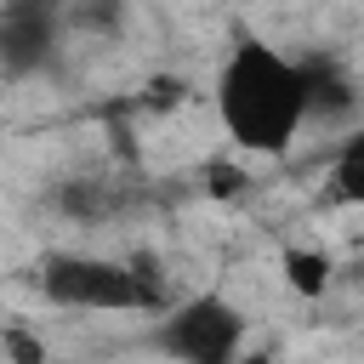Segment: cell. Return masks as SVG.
I'll return each mask as SVG.
<instances>
[{
	"mask_svg": "<svg viewBox=\"0 0 364 364\" xmlns=\"http://www.w3.org/2000/svg\"><path fill=\"white\" fill-rule=\"evenodd\" d=\"M63 28L114 40L125 28V0H63Z\"/></svg>",
	"mask_w": 364,
	"mask_h": 364,
	"instance_id": "52a82bcc",
	"label": "cell"
},
{
	"mask_svg": "<svg viewBox=\"0 0 364 364\" xmlns=\"http://www.w3.org/2000/svg\"><path fill=\"white\" fill-rule=\"evenodd\" d=\"M301 63V91H307V119H347L358 108V85L336 57H296Z\"/></svg>",
	"mask_w": 364,
	"mask_h": 364,
	"instance_id": "5b68a950",
	"label": "cell"
},
{
	"mask_svg": "<svg viewBox=\"0 0 364 364\" xmlns=\"http://www.w3.org/2000/svg\"><path fill=\"white\" fill-rule=\"evenodd\" d=\"M63 0H0V74L28 80L57 63L63 46Z\"/></svg>",
	"mask_w": 364,
	"mask_h": 364,
	"instance_id": "277c9868",
	"label": "cell"
},
{
	"mask_svg": "<svg viewBox=\"0 0 364 364\" xmlns=\"http://www.w3.org/2000/svg\"><path fill=\"white\" fill-rule=\"evenodd\" d=\"M182 97H188V85H182V80H154V85H148V97H142V108H176Z\"/></svg>",
	"mask_w": 364,
	"mask_h": 364,
	"instance_id": "8fae6325",
	"label": "cell"
},
{
	"mask_svg": "<svg viewBox=\"0 0 364 364\" xmlns=\"http://www.w3.org/2000/svg\"><path fill=\"white\" fill-rule=\"evenodd\" d=\"M154 347L171 353V358H182V364H228L245 347V313L228 296H216V290L188 296L182 307H171L159 318Z\"/></svg>",
	"mask_w": 364,
	"mask_h": 364,
	"instance_id": "3957f363",
	"label": "cell"
},
{
	"mask_svg": "<svg viewBox=\"0 0 364 364\" xmlns=\"http://www.w3.org/2000/svg\"><path fill=\"white\" fill-rule=\"evenodd\" d=\"M279 273H284V284H290L296 296L318 301V296L330 290L336 262H330V250H318V245H284V250H279Z\"/></svg>",
	"mask_w": 364,
	"mask_h": 364,
	"instance_id": "8992f818",
	"label": "cell"
},
{
	"mask_svg": "<svg viewBox=\"0 0 364 364\" xmlns=\"http://www.w3.org/2000/svg\"><path fill=\"white\" fill-rule=\"evenodd\" d=\"M216 114L233 148L245 154H284L296 131L307 125V91H301V63L273 51L256 34H239L216 74Z\"/></svg>",
	"mask_w": 364,
	"mask_h": 364,
	"instance_id": "6da1fadb",
	"label": "cell"
},
{
	"mask_svg": "<svg viewBox=\"0 0 364 364\" xmlns=\"http://www.w3.org/2000/svg\"><path fill=\"white\" fill-rule=\"evenodd\" d=\"M57 210H68L74 222H102L108 210H114V193L102 188V182H63V193H57Z\"/></svg>",
	"mask_w": 364,
	"mask_h": 364,
	"instance_id": "9c48e42d",
	"label": "cell"
},
{
	"mask_svg": "<svg viewBox=\"0 0 364 364\" xmlns=\"http://www.w3.org/2000/svg\"><path fill=\"white\" fill-rule=\"evenodd\" d=\"M34 290L51 307L74 313H159L165 284H148L131 262L85 256V250H46L34 262Z\"/></svg>",
	"mask_w": 364,
	"mask_h": 364,
	"instance_id": "7a4b0ae2",
	"label": "cell"
},
{
	"mask_svg": "<svg viewBox=\"0 0 364 364\" xmlns=\"http://www.w3.org/2000/svg\"><path fill=\"white\" fill-rule=\"evenodd\" d=\"M330 199L336 205H358L364 199V136H347L341 154L330 159Z\"/></svg>",
	"mask_w": 364,
	"mask_h": 364,
	"instance_id": "ba28073f",
	"label": "cell"
},
{
	"mask_svg": "<svg viewBox=\"0 0 364 364\" xmlns=\"http://www.w3.org/2000/svg\"><path fill=\"white\" fill-rule=\"evenodd\" d=\"M199 182H205V193H210V199H228V205L250 193V171H245L239 159H205Z\"/></svg>",
	"mask_w": 364,
	"mask_h": 364,
	"instance_id": "30bf717a",
	"label": "cell"
}]
</instances>
